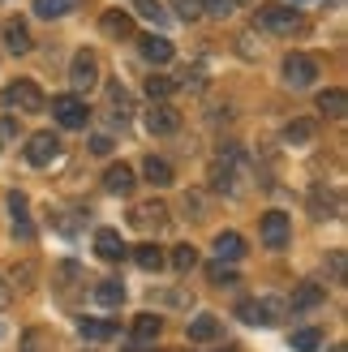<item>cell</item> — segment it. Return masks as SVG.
Masks as SVG:
<instances>
[{"mask_svg": "<svg viewBox=\"0 0 348 352\" xmlns=\"http://www.w3.org/2000/svg\"><path fill=\"white\" fill-rule=\"evenodd\" d=\"M0 99H5V108H9V112H26V116H30V112H39L43 103H47V99H43V91H39V82H30V78L9 82Z\"/></svg>", "mask_w": 348, "mask_h": 352, "instance_id": "obj_1", "label": "cell"}, {"mask_svg": "<svg viewBox=\"0 0 348 352\" xmlns=\"http://www.w3.org/2000/svg\"><path fill=\"white\" fill-rule=\"evenodd\" d=\"M61 138L52 133V129H39V133H30L26 138V164H34V168H47V164H56L61 160Z\"/></svg>", "mask_w": 348, "mask_h": 352, "instance_id": "obj_2", "label": "cell"}, {"mask_svg": "<svg viewBox=\"0 0 348 352\" xmlns=\"http://www.w3.org/2000/svg\"><path fill=\"white\" fill-rule=\"evenodd\" d=\"M284 82L292 86V91L314 86V82H318V60L305 56V52H292V56H284Z\"/></svg>", "mask_w": 348, "mask_h": 352, "instance_id": "obj_3", "label": "cell"}, {"mask_svg": "<svg viewBox=\"0 0 348 352\" xmlns=\"http://www.w3.org/2000/svg\"><path fill=\"white\" fill-rule=\"evenodd\" d=\"M52 116H56L61 129H86V120H91V112H86V103H82L78 95L52 99Z\"/></svg>", "mask_w": 348, "mask_h": 352, "instance_id": "obj_4", "label": "cell"}, {"mask_svg": "<svg viewBox=\"0 0 348 352\" xmlns=\"http://www.w3.org/2000/svg\"><path fill=\"white\" fill-rule=\"evenodd\" d=\"M258 22L267 30H275V34H292L301 26V17H297L292 5H258Z\"/></svg>", "mask_w": 348, "mask_h": 352, "instance_id": "obj_5", "label": "cell"}, {"mask_svg": "<svg viewBox=\"0 0 348 352\" xmlns=\"http://www.w3.org/2000/svg\"><path fill=\"white\" fill-rule=\"evenodd\" d=\"M69 82H74V91H91V86H99V56L95 52H78L74 65H69Z\"/></svg>", "mask_w": 348, "mask_h": 352, "instance_id": "obj_6", "label": "cell"}, {"mask_svg": "<svg viewBox=\"0 0 348 352\" xmlns=\"http://www.w3.org/2000/svg\"><path fill=\"white\" fill-rule=\"evenodd\" d=\"M258 232H263V245H271V250H284V245H288V232H292V219L284 215V210H267L263 223H258Z\"/></svg>", "mask_w": 348, "mask_h": 352, "instance_id": "obj_7", "label": "cell"}, {"mask_svg": "<svg viewBox=\"0 0 348 352\" xmlns=\"http://www.w3.org/2000/svg\"><path fill=\"white\" fill-rule=\"evenodd\" d=\"M9 215H13V236L17 241H30L34 236V223H30V202H26L22 189L9 193Z\"/></svg>", "mask_w": 348, "mask_h": 352, "instance_id": "obj_8", "label": "cell"}, {"mask_svg": "<svg viewBox=\"0 0 348 352\" xmlns=\"http://www.w3.org/2000/svg\"><path fill=\"white\" fill-rule=\"evenodd\" d=\"M95 254L103 262H120V258H129V245L120 241V232H112V228H99L95 232Z\"/></svg>", "mask_w": 348, "mask_h": 352, "instance_id": "obj_9", "label": "cell"}, {"mask_svg": "<svg viewBox=\"0 0 348 352\" xmlns=\"http://www.w3.org/2000/svg\"><path fill=\"white\" fill-rule=\"evenodd\" d=\"M138 52H142V60H151V65H168L177 56V47H172L164 34H142V39H138Z\"/></svg>", "mask_w": 348, "mask_h": 352, "instance_id": "obj_10", "label": "cell"}, {"mask_svg": "<svg viewBox=\"0 0 348 352\" xmlns=\"http://www.w3.org/2000/svg\"><path fill=\"white\" fill-rule=\"evenodd\" d=\"M129 223H138V228H164L168 223V206L164 202H138L133 210H129Z\"/></svg>", "mask_w": 348, "mask_h": 352, "instance_id": "obj_11", "label": "cell"}, {"mask_svg": "<svg viewBox=\"0 0 348 352\" xmlns=\"http://www.w3.org/2000/svg\"><path fill=\"white\" fill-rule=\"evenodd\" d=\"M177 125H181L177 108H168V103H151V112H146V129L151 133H172Z\"/></svg>", "mask_w": 348, "mask_h": 352, "instance_id": "obj_12", "label": "cell"}, {"mask_svg": "<svg viewBox=\"0 0 348 352\" xmlns=\"http://www.w3.org/2000/svg\"><path fill=\"white\" fill-rule=\"evenodd\" d=\"M219 336H224V322L215 318V314H198V318L189 322V340H194V344H211Z\"/></svg>", "mask_w": 348, "mask_h": 352, "instance_id": "obj_13", "label": "cell"}, {"mask_svg": "<svg viewBox=\"0 0 348 352\" xmlns=\"http://www.w3.org/2000/svg\"><path fill=\"white\" fill-rule=\"evenodd\" d=\"M133 181H138V176H133L129 164H112L108 172H103V189H108V193H133Z\"/></svg>", "mask_w": 348, "mask_h": 352, "instance_id": "obj_14", "label": "cell"}, {"mask_svg": "<svg viewBox=\"0 0 348 352\" xmlns=\"http://www.w3.org/2000/svg\"><path fill=\"white\" fill-rule=\"evenodd\" d=\"M99 22H103V34H112V39H129L133 34V13H125V9H108Z\"/></svg>", "mask_w": 348, "mask_h": 352, "instance_id": "obj_15", "label": "cell"}, {"mask_svg": "<svg viewBox=\"0 0 348 352\" xmlns=\"http://www.w3.org/2000/svg\"><path fill=\"white\" fill-rule=\"evenodd\" d=\"M215 258L232 267V262H241V258H246V241H241L237 232H219V236H215Z\"/></svg>", "mask_w": 348, "mask_h": 352, "instance_id": "obj_16", "label": "cell"}, {"mask_svg": "<svg viewBox=\"0 0 348 352\" xmlns=\"http://www.w3.org/2000/svg\"><path fill=\"white\" fill-rule=\"evenodd\" d=\"M129 331H133V344H155L160 331H164V322H160V314H138Z\"/></svg>", "mask_w": 348, "mask_h": 352, "instance_id": "obj_17", "label": "cell"}, {"mask_svg": "<svg viewBox=\"0 0 348 352\" xmlns=\"http://www.w3.org/2000/svg\"><path fill=\"white\" fill-rule=\"evenodd\" d=\"M5 47L13 52V56H26V52L34 47L30 26H26V22H9V26H5Z\"/></svg>", "mask_w": 348, "mask_h": 352, "instance_id": "obj_18", "label": "cell"}, {"mask_svg": "<svg viewBox=\"0 0 348 352\" xmlns=\"http://www.w3.org/2000/svg\"><path fill=\"white\" fill-rule=\"evenodd\" d=\"M323 301H327V292H323L318 284H301V288H292L288 309H318Z\"/></svg>", "mask_w": 348, "mask_h": 352, "instance_id": "obj_19", "label": "cell"}, {"mask_svg": "<svg viewBox=\"0 0 348 352\" xmlns=\"http://www.w3.org/2000/svg\"><path fill=\"white\" fill-rule=\"evenodd\" d=\"M78 331H82V340L103 344V340H112L120 327H116V322H108V318H82V322H78Z\"/></svg>", "mask_w": 348, "mask_h": 352, "instance_id": "obj_20", "label": "cell"}, {"mask_svg": "<svg viewBox=\"0 0 348 352\" xmlns=\"http://www.w3.org/2000/svg\"><path fill=\"white\" fill-rule=\"evenodd\" d=\"M133 262H138L142 271H164V267H168V254H164L155 241H146V245H138V250H133Z\"/></svg>", "mask_w": 348, "mask_h": 352, "instance_id": "obj_21", "label": "cell"}, {"mask_svg": "<svg viewBox=\"0 0 348 352\" xmlns=\"http://www.w3.org/2000/svg\"><path fill=\"white\" fill-rule=\"evenodd\" d=\"M95 301H99L103 309L125 305V284H120V279H103V284H95Z\"/></svg>", "mask_w": 348, "mask_h": 352, "instance_id": "obj_22", "label": "cell"}, {"mask_svg": "<svg viewBox=\"0 0 348 352\" xmlns=\"http://www.w3.org/2000/svg\"><path fill=\"white\" fill-rule=\"evenodd\" d=\"M82 5V0H34V13L43 17V22H52V17H69Z\"/></svg>", "mask_w": 348, "mask_h": 352, "instance_id": "obj_23", "label": "cell"}, {"mask_svg": "<svg viewBox=\"0 0 348 352\" xmlns=\"http://www.w3.org/2000/svg\"><path fill=\"white\" fill-rule=\"evenodd\" d=\"M318 112H323V116H331V120H344V112H348L344 91H323V95H318Z\"/></svg>", "mask_w": 348, "mask_h": 352, "instance_id": "obj_24", "label": "cell"}, {"mask_svg": "<svg viewBox=\"0 0 348 352\" xmlns=\"http://www.w3.org/2000/svg\"><path fill=\"white\" fill-rule=\"evenodd\" d=\"M133 17H146V22L164 26L168 22V9H164V0H133Z\"/></svg>", "mask_w": 348, "mask_h": 352, "instance_id": "obj_25", "label": "cell"}, {"mask_svg": "<svg viewBox=\"0 0 348 352\" xmlns=\"http://www.w3.org/2000/svg\"><path fill=\"white\" fill-rule=\"evenodd\" d=\"M142 176H146L151 185H172V164H168V160H155V155H151V160L142 164Z\"/></svg>", "mask_w": 348, "mask_h": 352, "instance_id": "obj_26", "label": "cell"}, {"mask_svg": "<svg viewBox=\"0 0 348 352\" xmlns=\"http://www.w3.org/2000/svg\"><path fill=\"white\" fill-rule=\"evenodd\" d=\"M168 267L194 271V267H198V250H194V245H177V250H168Z\"/></svg>", "mask_w": 348, "mask_h": 352, "instance_id": "obj_27", "label": "cell"}, {"mask_svg": "<svg viewBox=\"0 0 348 352\" xmlns=\"http://www.w3.org/2000/svg\"><path fill=\"white\" fill-rule=\"evenodd\" d=\"M237 318L250 322V327H267V309H263V301H241L237 305Z\"/></svg>", "mask_w": 348, "mask_h": 352, "instance_id": "obj_28", "label": "cell"}, {"mask_svg": "<svg viewBox=\"0 0 348 352\" xmlns=\"http://www.w3.org/2000/svg\"><path fill=\"white\" fill-rule=\"evenodd\" d=\"M292 348H297V352H318L323 336H318L314 327H301V331H292Z\"/></svg>", "mask_w": 348, "mask_h": 352, "instance_id": "obj_29", "label": "cell"}, {"mask_svg": "<svg viewBox=\"0 0 348 352\" xmlns=\"http://www.w3.org/2000/svg\"><path fill=\"white\" fill-rule=\"evenodd\" d=\"M309 138H314V120H292L284 129V142H292V146H305Z\"/></svg>", "mask_w": 348, "mask_h": 352, "instance_id": "obj_30", "label": "cell"}, {"mask_svg": "<svg viewBox=\"0 0 348 352\" xmlns=\"http://www.w3.org/2000/svg\"><path fill=\"white\" fill-rule=\"evenodd\" d=\"M172 91H177V82H172L168 74H151V78H146V95H151V99H168Z\"/></svg>", "mask_w": 348, "mask_h": 352, "instance_id": "obj_31", "label": "cell"}, {"mask_svg": "<svg viewBox=\"0 0 348 352\" xmlns=\"http://www.w3.org/2000/svg\"><path fill=\"white\" fill-rule=\"evenodd\" d=\"M172 9H177L181 22H198V17H202V5H198V0H172Z\"/></svg>", "mask_w": 348, "mask_h": 352, "instance_id": "obj_32", "label": "cell"}, {"mask_svg": "<svg viewBox=\"0 0 348 352\" xmlns=\"http://www.w3.org/2000/svg\"><path fill=\"white\" fill-rule=\"evenodd\" d=\"M309 206H314V215H318V219L340 215V202H336V198H323V193H314V198H309Z\"/></svg>", "mask_w": 348, "mask_h": 352, "instance_id": "obj_33", "label": "cell"}, {"mask_svg": "<svg viewBox=\"0 0 348 352\" xmlns=\"http://www.w3.org/2000/svg\"><path fill=\"white\" fill-rule=\"evenodd\" d=\"M206 275H211V284H237V271L228 267V262H215Z\"/></svg>", "mask_w": 348, "mask_h": 352, "instance_id": "obj_34", "label": "cell"}, {"mask_svg": "<svg viewBox=\"0 0 348 352\" xmlns=\"http://www.w3.org/2000/svg\"><path fill=\"white\" fill-rule=\"evenodd\" d=\"M202 13H211V17H228L232 13V0H198Z\"/></svg>", "mask_w": 348, "mask_h": 352, "instance_id": "obj_35", "label": "cell"}, {"mask_svg": "<svg viewBox=\"0 0 348 352\" xmlns=\"http://www.w3.org/2000/svg\"><path fill=\"white\" fill-rule=\"evenodd\" d=\"M108 151H112V138H103V133L91 138V155H108Z\"/></svg>", "mask_w": 348, "mask_h": 352, "instance_id": "obj_36", "label": "cell"}, {"mask_svg": "<svg viewBox=\"0 0 348 352\" xmlns=\"http://www.w3.org/2000/svg\"><path fill=\"white\" fill-rule=\"evenodd\" d=\"M331 271L344 279V250H336V254H331Z\"/></svg>", "mask_w": 348, "mask_h": 352, "instance_id": "obj_37", "label": "cell"}, {"mask_svg": "<svg viewBox=\"0 0 348 352\" xmlns=\"http://www.w3.org/2000/svg\"><path fill=\"white\" fill-rule=\"evenodd\" d=\"M17 133V120H0V138H13Z\"/></svg>", "mask_w": 348, "mask_h": 352, "instance_id": "obj_38", "label": "cell"}, {"mask_svg": "<svg viewBox=\"0 0 348 352\" xmlns=\"http://www.w3.org/2000/svg\"><path fill=\"white\" fill-rule=\"evenodd\" d=\"M9 301V288H5V279H0V305H5Z\"/></svg>", "mask_w": 348, "mask_h": 352, "instance_id": "obj_39", "label": "cell"}, {"mask_svg": "<svg viewBox=\"0 0 348 352\" xmlns=\"http://www.w3.org/2000/svg\"><path fill=\"white\" fill-rule=\"evenodd\" d=\"M331 352H348V348H344V344H336V348H331Z\"/></svg>", "mask_w": 348, "mask_h": 352, "instance_id": "obj_40", "label": "cell"}, {"mask_svg": "<svg viewBox=\"0 0 348 352\" xmlns=\"http://www.w3.org/2000/svg\"><path fill=\"white\" fill-rule=\"evenodd\" d=\"M297 5H301V0H297Z\"/></svg>", "mask_w": 348, "mask_h": 352, "instance_id": "obj_41", "label": "cell"}]
</instances>
